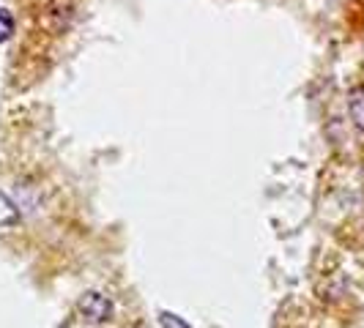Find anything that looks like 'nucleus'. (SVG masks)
<instances>
[{
	"instance_id": "20e7f679",
	"label": "nucleus",
	"mask_w": 364,
	"mask_h": 328,
	"mask_svg": "<svg viewBox=\"0 0 364 328\" xmlns=\"http://www.w3.org/2000/svg\"><path fill=\"white\" fill-rule=\"evenodd\" d=\"M159 323H162V328H192L183 317L173 315V312H162L159 315Z\"/></svg>"
},
{
	"instance_id": "f257e3e1",
	"label": "nucleus",
	"mask_w": 364,
	"mask_h": 328,
	"mask_svg": "<svg viewBox=\"0 0 364 328\" xmlns=\"http://www.w3.org/2000/svg\"><path fill=\"white\" fill-rule=\"evenodd\" d=\"M77 310L82 312V317H88L91 323H107L109 317H112V301H109L105 293L99 290H88L82 298H80V304H77Z\"/></svg>"
},
{
	"instance_id": "f03ea898",
	"label": "nucleus",
	"mask_w": 364,
	"mask_h": 328,
	"mask_svg": "<svg viewBox=\"0 0 364 328\" xmlns=\"http://www.w3.org/2000/svg\"><path fill=\"white\" fill-rule=\"evenodd\" d=\"M348 112H350V121L353 126L364 131V85H353L348 93Z\"/></svg>"
},
{
	"instance_id": "7ed1b4c3",
	"label": "nucleus",
	"mask_w": 364,
	"mask_h": 328,
	"mask_svg": "<svg viewBox=\"0 0 364 328\" xmlns=\"http://www.w3.org/2000/svg\"><path fill=\"white\" fill-rule=\"evenodd\" d=\"M14 36V17L9 9H0V44H6Z\"/></svg>"
}]
</instances>
